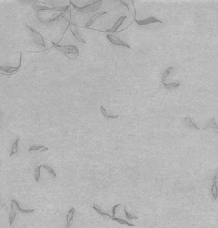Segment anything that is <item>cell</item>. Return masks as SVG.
I'll use <instances>...</instances> for the list:
<instances>
[{
  "label": "cell",
  "mask_w": 218,
  "mask_h": 228,
  "mask_svg": "<svg viewBox=\"0 0 218 228\" xmlns=\"http://www.w3.org/2000/svg\"><path fill=\"white\" fill-rule=\"evenodd\" d=\"M121 204H117V205H114V206L113 207L112 210V215H113L112 218L115 217V212H116V208H117L118 207L121 206Z\"/></svg>",
  "instance_id": "cell-27"
},
{
  "label": "cell",
  "mask_w": 218,
  "mask_h": 228,
  "mask_svg": "<svg viewBox=\"0 0 218 228\" xmlns=\"http://www.w3.org/2000/svg\"><path fill=\"white\" fill-rule=\"evenodd\" d=\"M135 21L136 22V23L139 26H145V25H149V24H154V23L162 24V21L158 19L157 18H156L154 17H150L148 18V19H144V20L139 21V20L135 19Z\"/></svg>",
  "instance_id": "cell-6"
},
{
  "label": "cell",
  "mask_w": 218,
  "mask_h": 228,
  "mask_svg": "<svg viewBox=\"0 0 218 228\" xmlns=\"http://www.w3.org/2000/svg\"><path fill=\"white\" fill-rule=\"evenodd\" d=\"M124 213H125V216H126V218H127L129 220H133V219H137L138 220L139 219V217H137L135 216H133V215H131V214H130L129 213H128L126 210V208H124Z\"/></svg>",
  "instance_id": "cell-26"
},
{
  "label": "cell",
  "mask_w": 218,
  "mask_h": 228,
  "mask_svg": "<svg viewBox=\"0 0 218 228\" xmlns=\"http://www.w3.org/2000/svg\"><path fill=\"white\" fill-rule=\"evenodd\" d=\"M92 208H93V209H94L95 210H96L98 213H100V214H101V216H108V217H109V218H112V217H111V216H110V214H109V213H105V212H102V211L100 209V208H99L98 207L96 204L93 205Z\"/></svg>",
  "instance_id": "cell-24"
},
{
  "label": "cell",
  "mask_w": 218,
  "mask_h": 228,
  "mask_svg": "<svg viewBox=\"0 0 218 228\" xmlns=\"http://www.w3.org/2000/svg\"><path fill=\"white\" fill-rule=\"evenodd\" d=\"M42 167V165H40V166H38L36 168H35L34 179L37 182H38L40 180V174H41L40 170H41Z\"/></svg>",
  "instance_id": "cell-20"
},
{
  "label": "cell",
  "mask_w": 218,
  "mask_h": 228,
  "mask_svg": "<svg viewBox=\"0 0 218 228\" xmlns=\"http://www.w3.org/2000/svg\"><path fill=\"white\" fill-rule=\"evenodd\" d=\"M217 179H218V169H217V171L216 172V174H215L213 180H217Z\"/></svg>",
  "instance_id": "cell-28"
},
{
  "label": "cell",
  "mask_w": 218,
  "mask_h": 228,
  "mask_svg": "<svg viewBox=\"0 0 218 228\" xmlns=\"http://www.w3.org/2000/svg\"><path fill=\"white\" fill-rule=\"evenodd\" d=\"M48 150V148L44 145H32L28 149L29 152L32 151H40L42 152H46Z\"/></svg>",
  "instance_id": "cell-15"
},
{
  "label": "cell",
  "mask_w": 218,
  "mask_h": 228,
  "mask_svg": "<svg viewBox=\"0 0 218 228\" xmlns=\"http://www.w3.org/2000/svg\"><path fill=\"white\" fill-rule=\"evenodd\" d=\"M11 202L14 203V205H15V208L18 210L19 212H20L21 213H33L34 211H35V209H24L23 208H21L20 207V205L19 204V203L17 202L16 200L15 199H12L11 201Z\"/></svg>",
  "instance_id": "cell-11"
},
{
  "label": "cell",
  "mask_w": 218,
  "mask_h": 228,
  "mask_svg": "<svg viewBox=\"0 0 218 228\" xmlns=\"http://www.w3.org/2000/svg\"><path fill=\"white\" fill-rule=\"evenodd\" d=\"M184 122H185V124L186 126H188L190 128H194L195 129H197V130H200V128H198L197 124H196L195 123L193 122V121L192 120H191V119L190 117H186L184 118Z\"/></svg>",
  "instance_id": "cell-17"
},
{
  "label": "cell",
  "mask_w": 218,
  "mask_h": 228,
  "mask_svg": "<svg viewBox=\"0 0 218 228\" xmlns=\"http://www.w3.org/2000/svg\"><path fill=\"white\" fill-rule=\"evenodd\" d=\"M120 2H121V3H123V4H124V5H125L127 7V8H128V11H129V7H128V4L126 3H124V1H120Z\"/></svg>",
  "instance_id": "cell-29"
},
{
  "label": "cell",
  "mask_w": 218,
  "mask_h": 228,
  "mask_svg": "<svg viewBox=\"0 0 218 228\" xmlns=\"http://www.w3.org/2000/svg\"><path fill=\"white\" fill-rule=\"evenodd\" d=\"M42 167L43 168H45L46 170L51 174V175H52L53 176V177H54V178L56 177V172H54V169H53L51 166H48V165H46V164H43L42 165Z\"/></svg>",
  "instance_id": "cell-25"
},
{
  "label": "cell",
  "mask_w": 218,
  "mask_h": 228,
  "mask_svg": "<svg viewBox=\"0 0 218 228\" xmlns=\"http://www.w3.org/2000/svg\"><path fill=\"white\" fill-rule=\"evenodd\" d=\"M27 28H28L31 31V32H32L34 42H35V43L38 45L43 47H46L45 40H44L42 34L39 32H38L37 31L33 29L32 28H31V27L29 26H27Z\"/></svg>",
  "instance_id": "cell-4"
},
{
  "label": "cell",
  "mask_w": 218,
  "mask_h": 228,
  "mask_svg": "<svg viewBox=\"0 0 218 228\" xmlns=\"http://www.w3.org/2000/svg\"><path fill=\"white\" fill-rule=\"evenodd\" d=\"M0 115H1V110H0Z\"/></svg>",
  "instance_id": "cell-30"
},
{
  "label": "cell",
  "mask_w": 218,
  "mask_h": 228,
  "mask_svg": "<svg viewBox=\"0 0 218 228\" xmlns=\"http://www.w3.org/2000/svg\"><path fill=\"white\" fill-rule=\"evenodd\" d=\"M19 138H17V140L14 142V144L12 145V149L10 150V157H12V155H15L19 151Z\"/></svg>",
  "instance_id": "cell-16"
},
{
  "label": "cell",
  "mask_w": 218,
  "mask_h": 228,
  "mask_svg": "<svg viewBox=\"0 0 218 228\" xmlns=\"http://www.w3.org/2000/svg\"><path fill=\"white\" fill-rule=\"evenodd\" d=\"M106 13H107V12H102V13H95V14L91 17V19L87 22L85 26L86 27V28H88V27L91 26L93 23H94V22H95V21L98 19V18L100 17L101 16L103 15L104 14H106Z\"/></svg>",
  "instance_id": "cell-14"
},
{
  "label": "cell",
  "mask_w": 218,
  "mask_h": 228,
  "mask_svg": "<svg viewBox=\"0 0 218 228\" xmlns=\"http://www.w3.org/2000/svg\"><path fill=\"white\" fill-rule=\"evenodd\" d=\"M100 110H101V112L102 114V115H103L105 117L107 118V119H116V118H118L119 115H109L107 111H106L105 109L104 108V107L103 106H100Z\"/></svg>",
  "instance_id": "cell-19"
},
{
  "label": "cell",
  "mask_w": 218,
  "mask_h": 228,
  "mask_svg": "<svg viewBox=\"0 0 218 228\" xmlns=\"http://www.w3.org/2000/svg\"><path fill=\"white\" fill-rule=\"evenodd\" d=\"M112 220L113 221H116L119 223H120V224H126L128 226L130 227H133L135 226V225H133L132 224H130V223H129L128 221H125V220H123V219H121V218H117V217H114V218H112Z\"/></svg>",
  "instance_id": "cell-22"
},
{
  "label": "cell",
  "mask_w": 218,
  "mask_h": 228,
  "mask_svg": "<svg viewBox=\"0 0 218 228\" xmlns=\"http://www.w3.org/2000/svg\"><path fill=\"white\" fill-rule=\"evenodd\" d=\"M211 194L213 198L216 200L218 198L217 180H212V185L211 187Z\"/></svg>",
  "instance_id": "cell-13"
},
{
  "label": "cell",
  "mask_w": 218,
  "mask_h": 228,
  "mask_svg": "<svg viewBox=\"0 0 218 228\" xmlns=\"http://www.w3.org/2000/svg\"><path fill=\"white\" fill-rule=\"evenodd\" d=\"M126 19V16L120 17L117 19V21H116V22H115V24L114 25L112 28L110 29L106 30L105 32H106V33H115L117 31L119 27L122 25L124 21Z\"/></svg>",
  "instance_id": "cell-8"
},
{
  "label": "cell",
  "mask_w": 218,
  "mask_h": 228,
  "mask_svg": "<svg viewBox=\"0 0 218 228\" xmlns=\"http://www.w3.org/2000/svg\"><path fill=\"white\" fill-rule=\"evenodd\" d=\"M106 38L109 40V41L112 43L114 45H117V46H121L124 47H126L128 48H130V46L129 45L128 43L126 42H124L122 40H120L119 38H117L116 37H115L114 35L112 34H107L106 35Z\"/></svg>",
  "instance_id": "cell-5"
},
{
  "label": "cell",
  "mask_w": 218,
  "mask_h": 228,
  "mask_svg": "<svg viewBox=\"0 0 218 228\" xmlns=\"http://www.w3.org/2000/svg\"><path fill=\"white\" fill-rule=\"evenodd\" d=\"M70 28L73 36L78 40L79 42L84 43H86V42L81 37V36L80 35L79 33L78 32V29L76 26H75L74 24H70Z\"/></svg>",
  "instance_id": "cell-7"
},
{
  "label": "cell",
  "mask_w": 218,
  "mask_h": 228,
  "mask_svg": "<svg viewBox=\"0 0 218 228\" xmlns=\"http://www.w3.org/2000/svg\"><path fill=\"white\" fill-rule=\"evenodd\" d=\"M10 208H11V212L9 214L8 222H9V226H12L15 221V217L17 216V213H16V208H15V205H14V203H12V202H11V205H10Z\"/></svg>",
  "instance_id": "cell-10"
},
{
  "label": "cell",
  "mask_w": 218,
  "mask_h": 228,
  "mask_svg": "<svg viewBox=\"0 0 218 228\" xmlns=\"http://www.w3.org/2000/svg\"><path fill=\"white\" fill-rule=\"evenodd\" d=\"M70 2L72 4V5L75 8V9H76L78 12L82 13H91L95 12L97 10L102 4V1H97L87 4V5H85L82 7H78L71 1Z\"/></svg>",
  "instance_id": "cell-1"
},
{
  "label": "cell",
  "mask_w": 218,
  "mask_h": 228,
  "mask_svg": "<svg viewBox=\"0 0 218 228\" xmlns=\"http://www.w3.org/2000/svg\"><path fill=\"white\" fill-rule=\"evenodd\" d=\"M53 47L56 48L57 51L65 54H75L77 56L79 54V51L77 46L75 45H67V46H61L56 44L54 42H52Z\"/></svg>",
  "instance_id": "cell-2"
},
{
  "label": "cell",
  "mask_w": 218,
  "mask_h": 228,
  "mask_svg": "<svg viewBox=\"0 0 218 228\" xmlns=\"http://www.w3.org/2000/svg\"><path fill=\"white\" fill-rule=\"evenodd\" d=\"M211 128L216 133L218 134V125L216 124L215 117H212L210 120V121H209L206 126L203 128V131H205L207 129H211Z\"/></svg>",
  "instance_id": "cell-9"
},
{
  "label": "cell",
  "mask_w": 218,
  "mask_h": 228,
  "mask_svg": "<svg viewBox=\"0 0 218 228\" xmlns=\"http://www.w3.org/2000/svg\"><path fill=\"white\" fill-rule=\"evenodd\" d=\"M74 213H75V208H72L69 210L67 216H66V228H68L71 225H72V222L74 217Z\"/></svg>",
  "instance_id": "cell-12"
},
{
  "label": "cell",
  "mask_w": 218,
  "mask_h": 228,
  "mask_svg": "<svg viewBox=\"0 0 218 228\" xmlns=\"http://www.w3.org/2000/svg\"><path fill=\"white\" fill-rule=\"evenodd\" d=\"M173 70V67H169L168 69H167L165 71H164V72L162 75V78H161L162 82H164V81H165V80L168 77V76L170 75V72Z\"/></svg>",
  "instance_id": "cell-23"
},
{
  "label": "cell",
  "mask_w": 218,
  "mask_h": 228,
  "mask_svg": "<svg viewBox=\"0 0 218 228\" xmlns=\"http://www.w3.org/2000/svg\"><path fill=\"white\" fill-rule=\"evenodd\" d=\"M163 84L164 87L167 89H174L179 87L181 83H170V84H166L164 82H163Z\"/></svg>",
  "instance_id": "cell-21"
},
{
  "label": "cell",
  "mask_w": 218,
  "mask_h": 228,
  "mask_svg": "<svg viewBox=\"0 0 218 228\" xmlns=\"http://www.w3.org/2000/svg\"><path fill=\"white\" fill-rule=\"evenodd\" d=\"M22 52L20 54V59H19V65L18 66H0V73L7 75H12L15 74L16 73L18 72L19 71L21 64H22V58H23V56H22Z\"/></svg>",
  "instance_id": "cell-3"
},
{
  "label": "cell",
  "mask_w": 218,
  "mask_h": 228,
  "mask_svg": "<svg viewBox=\"0 0 218 228\" xmlns=\"http://www.w3.org/2000/svg\"><path fill=\"white\" fill-rule=\"evenodd\" d=\"M69 8H70V6L69 5L68 6H66L65 7V10L63 12H62L61 14H59V15H57V17L54 18V19H49L48 21H47V22H54V21H58V20L62 19V18H63L66 14V13H67L68 12H69Z\"/></svg>",
  "instance_id": "cell-18"
}]
</instances>
